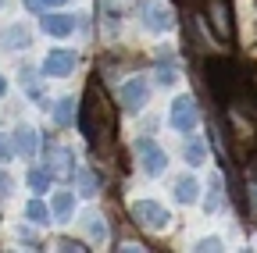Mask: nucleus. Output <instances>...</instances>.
I'll list each match as a JSON object with an SVG mask.
<instances>
[{"label":"nucleus","instance_id":"nucleus-1","mask_svg":"<svg viewBox=\"0 0 257 253\" xmlns=\"http://www.w3.org/2000/svg\"><path fill=\"white\" fill-rule=\"evenodd\" d=\"M68 61H72L68 54H54V57L47 61V65H50V72H64V68H68Z\"/></svg>","mask_w":257,"mask_h":253},{"label":"nucleus","instance_id":"nucleus-2","mask_svg":"<svg viewBox=\"0 0 257 253\" xmlns=\"http://www.w3.org/2000/svg\"><path fill=\"white\" fill-rule=\"evenodd\" d=\"M179 200H197V185H193V182H179Z\"/></svg>","mask_w":257,"mask_h":253},{"label":"nucleus","instance_id":"nucleus-3","mask_svg":"<svg viewBox=\"0 0 257 253\" xmlns=\"http://www.w3.org/2000/svg\"><path fill=\"white\" fill-rule=\"evenodd\" d=\"M0 93H4V82H0Z\"/></svg>","mask_w":257,"mask_h":253}]
</instances>
